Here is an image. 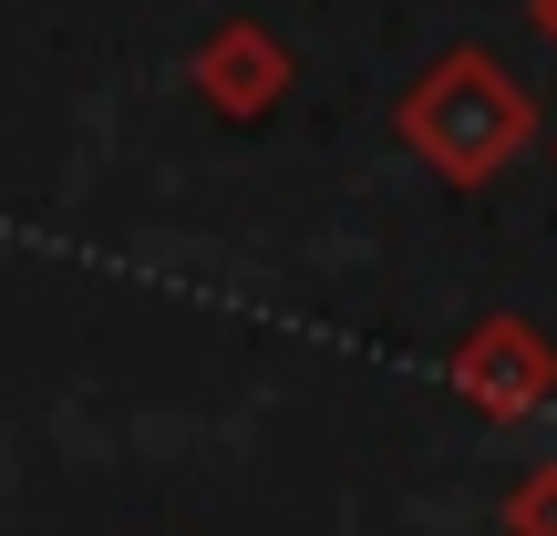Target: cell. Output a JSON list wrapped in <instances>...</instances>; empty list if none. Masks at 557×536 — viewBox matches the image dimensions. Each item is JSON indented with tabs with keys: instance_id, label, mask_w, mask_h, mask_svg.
Segmentation results:
<instances>
[{
	"instance_id": "1",
	"label": "cell",
	"mask_w": 557,
	"mask_h": 536,
	"mask_svg": "<svg viewBox=\"0 0 557 536\" xmlns=\"http://www.w3.org/2000/svg\"><path fill=\"white\" fill-rule=\"evenodd\" d=\"M403 135L423 145V165L455 186H496L506 165L537 145V103L517 94V73H506L496 52H444L434 73L413 83V103H403Z\"/></svg>"
},
{
	"instance_id": "2",
	"label": "cell",
	"mask_w": 557,
	"mask_h": 536,
	"mask_svg": "<svg viewBox=\"0 0 557 536\" xmlns=\"http://www.w3.org/2000/svg\"><path fill=\"white\" fill-rule=\"evenodd\" d=\"M465 382L485 392V413H537V392L557 382V361H547V340H527L517 320H496V331L465 351Z\"/></svg>"
},
{
	"instance_id": "3",
	"label": "cell",
	"mask_w": 557,
	"mask_h": 536,
	"mask_svg": "<svg viewBox=\"0 0 557 536\" xmlns=\"http://www.w3.org/2000/svg\"><path fill=\"white\" fill-rule=\"evenodd\" d=\"M517 536H557V464H537L517 496Z\"/></svg>"
},
{
	"instance_id": "4",
	"label": "cell",
	"mask_w": 557,
	"mask_h": 536,
	"mask_svg": "<svg viewBox=\"0 0 557 536\" xmlns=\"http://www.w3.org/2000/svg\"><path fill=\"white\" fill-rule=\"evenodd\" d=\"M527 11H537V32H547V41H557V0H527Z\"/></svg>"
}]
</instances>
